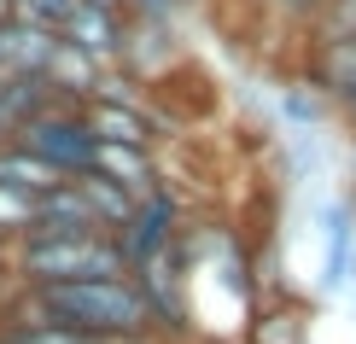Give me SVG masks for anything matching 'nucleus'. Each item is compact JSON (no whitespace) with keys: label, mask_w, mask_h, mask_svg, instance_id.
I'll list each match as a JSON object with an SVG mask.
<instances>
[{"label":"nucleus","mask_w":356,"mask_h":344,"mask_svg":"<svg viewBox=\"0 0 356 344\" xmlns=\"http://www.w3.org/2000/svg\"><path fill=\"white\" fill-rule=\"evenodd\" d=\"M12 286H70V280H123L129 257L117 234H29L6 245Z\"/></svg>","instance_id":"2"},{"label":"nucleus","mask_w":356,"mask_h":344,"mask_svg":"<svg viewBox=\"0 0 356 344\" xmlns=\"http://www.w3.org/2000/svg\"><path fill=\"white\" fill-rule=\"evenodd\" d=\"M35 222V193H0V251L18 245Z\"/></svg>","instance_id":"13"},{"label":"nucleus","mask_w":356,"mask_h":344,"mask_svg":"<svg viewBox=\"0 0 356 344\" xmlns=\"http://www.w3.org/2000/svg\"><path fill=\"white\" fill-rule=\"evenodd\" d=\"M6 18H12V0H0V24H6Z\"/></svg>","instance_id":"21"},{"label":"nucleus","mask_w":356,"mask_h":344,"mask_svg":"<svg viewBox=\"0 0 356 344\" xmlns=\"http://www.w3.org/2000/svg\"><path fill=\"white\" fill-rule=\"evenodd\" d=\"M12 140V117H6V106H0V146Z\"/></svg>","instance_id":"19"},{"label":"nucleus","mask_w":356,"mask_h":344,"mask_svg":"<svg viewBox=\"0 0 356 344\" xmlns=\"http://www.w3.org/2000/svg\"><path fill=\"white\" fill-rule=\"evenodd\" d=\"M76 6H94V12H123V0H76Z\"/></svg>","instance_id":"18"},{"label":"nucleus","mask_w":356,"mask_h":344,"mask_svg":"<svg viewBox=\"0 0 356 344\" xmlns=\"http://www.w3.org/2000/svg\"><path fill=\"white\" fill-rule=\"evenodd\" d=\"M234 6H251V12H263V6H269V0H234Z\"/></svg>","instance_id":"20"},{"label":"nucleus","mask_w":356,"mask_h":344,"mask_svg":"<svg viewBox=\"0 0 356 344\" xmlns=\"http://www.w3.org/2000/svg\"><path fill=\"white\" fill-rule=\"evenodd\" d=\"M199 344H240V338H199Z\"/></svg>","instance_id":"22"},{"label":"nucleus","mask_w":356,"mask_h":344,"mask_svg":"<svg viewBox=\"0 0 356 344\" xmlns=\"http://www.w3.org/2000/svg\"><path fill=\"white\" fill-rule=\"evenodd\" d=\"M6 316L65 327V333H82V338H99V344L152 338V309H146L135 275H123V280H70V286H18Z\"/></svg>","instance_id":"1"},{"label":"nucleus","mask_w":356,"mask_h":344,"mask_svg":"<svg viewBox=\"0 0 356 344\" xmlns=\"http://www.w3.org/2000/svg\"><path fill=\"white\" fill-rule=\"evenodd\" d=\"M58 181H65V175L47 170V163H41L35 152H24L18 140L0 146V193H35V199H41V193L58 187Z\"/></svg>","instance_id":"10"},{"label":"nucleus","mask_w":356,"mask_h":344,"mask_svg":"<svg viewBox=\"0 0 356 344\" xmlns=\"http://www.w3.org/2000/svg\"><path fill=\"white\" fill-rule=\"evenodd\" d=\"M0 344H6V338H0Z\"/></svg>","instance_id":"23"},{"label":"nucleus","mask_w":356,"mask_h":344,"mask_svg":"<svg viewBox=\"0 0 356 344\" xmlns=\"http://www.w3.org/2000/svg\"><path fill=\"white\" fill-rule=\"evenodd\" d=\"M94 175H106V181L123 187L129 199H146V193L164 187L158 152H146V146H99V152H94Z\"/></svg>","instance_id":"8"},{"label":"nucleus","mask_w":356,"mask_h":344,"mask_svg":"<svg viewBox=\"0 0 356 344\" xmlns=\"http://www.w3.org/2000/svg\"><path fill=\"white\" fill-rule=\"evenodd\" d=\"M327 6H333V0H269L263 12H269V18L286 29V35H309V24H316Z\"/></svg>","instance_id":"14"},{"label":"nucleus","mask_w":356,"mask_h":344,"mask_svg":"<svg viewBox=\"0 0 356 344\" xmlns=\"http://www.w3.org/2000/svg\"><path fill=\"white\" fill-rule=\"evenodd\" d=\"M58 35H65L76 53H88L99 70H117V65H123V41H129V18H123V12L76 6L65 24H58Z\"/></svg>","instance_id":"7"},{"label":"nucleus","mask_w":356,"mask_h":344,"mask_svg":"<svg viewBox=\"0 0 356 344\" xmlns=\"http://www.w3.org/2000/svg\"><path fill=\"white\" fill-rule=\"evenodd\" d=\"M280 117H286L292 129L309 134V129H321L333 117V99H321L309 82H292V88H280Z\"/></svg>","instance_id":"12"},{"label":"nucleus","mask_w":356,"mask_h":344,"mask_svg":"<svg viewBox=\"0 0 356 344\" xmlns=\"http://www.w3.org/2000/svg\"><path fill=\"white\" fill-rule=\"evenodd\" d=\"M356 35V0H333L327 12H321L316 24H309V47H316V41H350Z\"/></svg>","instance_id":"15"},{"label":"nucleus","mask_w":356,"mask_h":344,"mask_svg":"<svg viewBox=\"0 0 356 344\" xmlns=\"http://www.w3.org/2000/svg\"><path fill=\"white\" fill-rule=\"evenodd\" d=\"M12 140H18L24 152H35L47 170H58L65 181H70V175H88V170H94V152H99L94 129L82 123L76 106H53V111L29 117V123L12 134Z\"/></svg>","instance_id":"3"},{"label":"nucleus","mask_w":356,"mask_h":344,"mask_svg":"<svg viewBox=\"0 0 356 344\" xmlns=\"http://www.w3.org/2000/svg\"><path fill=\"white\" fill-rule=\"evenodd\" d=\"M70 12H76V0H12V18L41 24V29H58Z\"/></svg>","instance_id":"16"},{"label":"nucleus","mask_w":356,"mask_h":344,"mask_svg":"<svg viewBox=\"0 0 356 344\" xmlns=\"http://www.w3.org/2000/svg\"><path fill=\"white\" fill-rule=\"evenodd\" d=\"M181 228H187V204L175 199V187H170V181L158 187V193H146V199H135L129 222L117 228V245H123V257H129V275H135L140 263L164 257L175 239H181Z\"/></svg>","instance_id":"4"},{"label":"nucleus","mask_w":356,"mask_h":344,"mask_svg":"<svg viewBox=\"0 0 356 344\" xmlns=\"http://www.w3.org/2000/svg\"><path fill=\"white\" fill-rule=\"evenodd\" d=\"M70 187L82 193L88 216H94V222H99V228H106V234H117V228H123V222H129V211H135V199H129L123 187H111L106 175H94V170H88V175H70Z\"/></svg>","instance_id":"11"},{"label":"nucleus","mask_w":356,"mask_h":344,"mask_svg":"<svg viewBox=\"0 0 356 344\" xmlns=\"http://www.w3.org/2000/svg\"><path fill=\"white\" fill-rule=\"evenodd\" d=\"M316 222H321V292H345L356 268V204L327 199Z\"/></svg>","instance_id":"6"},{"label":"nucleus","mask_w":356,"mask_h":344,"mask_svg":"<svg viewBox=\"0 0 356 344\" xmlns=\"http://www.w3.org/2000/svg\"><path fill=\"white\" fill-rule=\"evenodd\" d=\"M41 76H47V88L58 94V106H82V99L94 94L99 82H106V70H99L88 53H76L65 35H58V41H53V58H47V70H41Z\"/></svg>","instance_id":"9"},{"label":"nucleus","mask_w":356,"mask_h":344,"mask_svg":"<svg viewBox=\"0 0 356 344\" xmlns=\"http://www.w3.org/2000/svg\"><path fill=\"white\" fill-rule=\"evenodd\" d=\"M12 292H18V286H12V268H6V251H0V316H6V304H12Z\"/></svg>","instance_id":"17"},{"label":"nucleus","mask_w":356,"mask_h":344,"mask_svg":"<svg viewBox=\"0 0 356 344\" xmlns=\"http://www.w3.org/2000/svg\"><path fill=\"white\" fill-rule=\"evenodd\" d=\"M240 344H309V304L292 286L280 292H257Z\"/></svg>","instance_id":"5"}]
</instances>
